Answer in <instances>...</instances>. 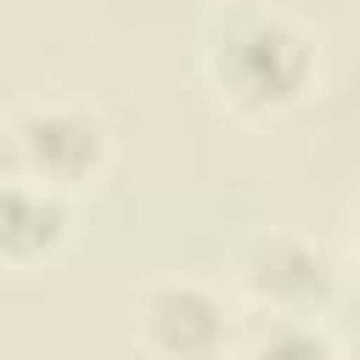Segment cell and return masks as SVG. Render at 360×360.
I'll use <instances>...</instances> for the list:
<instances>
[{
  "label": "cell",
  "mask_w": 360,
  "mask_h": 360,
  "mask_svg": "<svg viewBox=\"0 0 360 360\" xmlns=\"http://www.w3.org/2000/svg\"><path fill=\"white\" fill-rule=\"evenodd\" d=\"M197 73L214 107L236 124H287L326 84L321 34L270 0H236L208 17L197 45Z\"/></svg>",
  "instance_id": "cell-1"
},
{
  "label": "cell",
  "mask_w": 360,
  "mask_h": 360,
  "mask_svg": "<svg viewBox=\"0 0 360 360\" xmlns=\"http://www.w3.org/2000/svg\"><path fill=\"white\" fill-rule=\"evenodd\" d=\"M118 163V135L107 112L84 96H17L0 118V174L39 180L62 197H90Z\"/></svg>",
  "instance_id": "cell-2"
},
{
  "label": "cell",
  "mask_w": 360,
  "mask_h": 360,
  "mask_svg": "<svg viewBox=\"0 0 360 360\" xmlns=\"http://www.w3.org/2000/svg\"><path fill=\"white\" fill-rule=\"evenodd\" d=\"M242 332V298L208 276L169 270L129 292V343L141 360H231Z\"/></svg>",
  "instance_id": "cell-3"
},
{
  "label": "cell",
  "mask_w": 360,
  "mask_h": 360,
  "mask_svg": "<svg viewBox=\"0 0 360 360\" xmlns=\"http://www.w3.org/2000/svg\"><path fill=\"white\" fill-rule=\"evenodd\" d=\"M343 276L349 264L326 242H315L309 231L276 225L236 253L231 292L259 321H326L332 304L343 298Z\"/></svg>",
  "instance_id": "cell-4"
},
{
  "label": "cell",
  "mask_w": 360,
  "mask_h": 360,
  "mask_svg": "<svg viewBox=\"0 0 360 360\" xmlns=\"http://www.w3.org/2000/svg\"><path fill=\"white\" fill-rule=\"evenodd\" d=\"M73 231H79V197H62L22 174H0V264L11 276L56 264L73 248Z\"/></svg>",
  "instance_id": "cell-5"
},
{
  "label": "cell",
  "mask_w": 360,
  "mask_h": 360,
  "mask_svg": "<svg viewBox=\"0 0 360 360\" xmlns=\"http://www.w3.org/2000/svg\"><path fill=\"white\" fill-rule=\"evenodd\" d=\"M231 360H349L326 321H253Z\"/></svg>",
  "instance_id": "cell-6"
},
{
  "label": "cell",
  "mask_w": 360,
  "mask_h": 360,
  "mask_svg": "<svg viewBox=\"0 0 360 360\" xmlns=\"http://www.w3.org/2000/svg\"><path fill=\"white\" fill-rule=\"evenodd\" d=\"M343 264L360 276V197H354V208H349V231H343Z\"/></svg>",
  "instance_id": "cell-7"
}]
</instances>
